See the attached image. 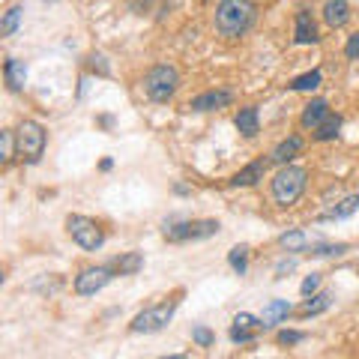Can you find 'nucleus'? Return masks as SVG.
I'll return each instance as SVG.
<instances>
[{"label":"nucleus","instance_id":"1","mask_svg":"<svg viewBox=\"0 0 359 359\" xmlns=\"http://www.w3.org/2000/svg\"><path fill=\"white\" fill-rule=\"evenodd\" d=\"M255 15H257L255 0H219L212 25H216L219 36L240 39L243 33H249V27L255 25Z\"/></svg>","mask_w":359,"mask_h":359},{"label":"nucleus","instance_id":"2","mask_svg":"<svg viewBox=\"0 0 359 359\" xmlns=\"http://www.w3.org/2000/svg\"><path fill=\"white\" fill-rule=\"evenodd\" d=\"M306 183H309L306 168L285 165L282 171L273 177V183H269V189H273V201L278 207H294L297 201L302 198V192H306Z\"/></svg>","mask_w":359,"mask_h":359},{"label":"nucleus","instance_id":"3","mask_svg":"<svg viewBox=\"0 0 359 359\" xmlns=\"http://www.w3.org/2000/svg\"><path fill=\"white\" fill-rule=\"evenodd\" d=\"M45 147H48V132H45L42 123L21 120L18 129H15V153H18V159L25 165H36L45 156Z\"/></svg>","mask_w":359,"mask_h":359},{"label":"nucleus","instance_id":"4","mask_svg":"<svg viewBox=\"0 0 359 359\" xmlns=\"http://www.w3.org/2000/svg\"><path fill=\"white\" fill-rule=\"evenodd\" d=\"M177 90H180V72L174 66L159 63L144 75V93H147L153 102H171Z\"/></svg>","mask_w":359,"mask_h":359},{"label":"nucleus","instance_id":"5","mask_svg":"<svg viewBox=\"0 0 359 359\" xmlns=\"http://www.w3.org/2000/svg\"><path fill=\"white\" fill-rule=\"evenodd\" d=\"M66 231L84 252H99L105 245V228L90 216H66Z\"/></svg>","mask_w":359,"mask_h":359},{"label":"nucleus","instance_id":"6","mask_svg":"<svg viewBox=\"0 0 359 359\" xmlns=\"http://www.w3.org/2000/svg\"><path fill=\"white\" fill-rule=\"evenodd\" d=\"M222 224L216 219H192V222H171L165 224V237L171 243H186V240H204L219 233Z\"/></svg>","mask_w":359,"mask_h":359},{"label":"nucleus","instance_id":"7","mask_svg":"<svg viewBox=\"0 0 359 359\" xmlns=\"http://www.w3.org/2000/svg\"><path fill=\"white\" fill-rule=\"evenodd\" d=\"M174 311H177V299L144 309L141 314H135L132 318V332H159V330H165L168 323H171Z\"/></svg>","mask_w":359,"mask_h":359},{"label":"nucleus","instance_id":"8","mask_svg":"<svg viewBox=\"0 0 359 359\" xmlns=\"http://www.w3.org/2000/svg\"><path fill=\"white\" fill-rule=\"evenodd\" d=\"M117 276V269L111 264H102V266H87L81 276H75V294L78 297H93L99 294L111 278Z\"/></svg>","mask_w":359,"mask_h":359},{"label":"nucleus","instance_id":"9","mask_svg":"<svg viewBox=\"0 0 359 359\" xmlns=\"http://www.w3.org/2000/svg\"><path fill=\"white\" fill-rule=\"evenodd\" d=\"M233 102V93L231 90H207V93H201L192 99V111H222Z\"/></svg>","mask_w":359,"mask_h":359},{"label":"nucleus","instance_id":"10","mask_svg":"<svg viewBox=\"0 0 359 359\" xmlns=\"http://www.w3.org/2000/svg\"><path fill=\"white\" fill-rule=\"evenodd\" d=\"M302 150V138L299 135H290V138H285V141H278L276 144V150L269 153V162H276V165H290L297 159V153Z\"/></svg>","mask_w":359,"mask_h":359},{"label":"nucleus","instance_id":"11","mask_svg":"<svg viewBox=\"0 0 359 359\" xmlns=\"http://www.w3.org/2000/svg\"><path fill=\"white\" fill-rule=\"evenodd\" d=\"M4 75H6V87L13 90V93L25 90V84H27V66H25V60L9 57V60L4 63Z\"/></svg>","mask_w":359,"mask_h":359},{"label":"nucleus","instance_id":"12","mask_svg":"<svg viewBox=\"0 0 359 359\" xmlns=\"http://www.w3.org/2000/svg\"><path fill=\"white\" fill-rule=\"evenodd\" d=\"M327 117H330V102H327V99H314V102H309L306 111H302L299 123H302L306 129H318Z\"/></svg>","mask_w":359,"mask_h":359},{"label":"nucleus","instance_id":"13","mask_svg":"<svg viewBox=\"0 0 359 359\" xmlns=\"http://www.w3.org/2000/svg\"><path fill=\"white\" fill-rule=\"evenodd\" d=\"M294 39L297 45H311V42H318V25H314V18L311 13H297V27H294Z\"/></svg>","mask_w":359,"mask_h":359},{"label":"nucleus","instance_id":"14","mask_svg":"<svg viewBox=\"0 0 359 359\" xmlns=\"http://www.w3.org/2000/svg\"><path fill=\"white\" fill-rule=\"evenodd\" d=\"M347 18H351L347 0H327V4H323V21H327L330 27H344Z\"/></svg>","mask_w":359,"mask_h":359},{"label":"nucleus","instance_id":"15","mask_svg":"<svg viewBox=\"0 0 359 359\" xmlns=\"http://www.w3.org/2000/svg\"><path fill=\"white\" fill-rule=\"evenodd\" d=\"M264 174H266V162L257 159V162H252V165H245L243 171L233 174V177H231V186H255L257 180H264Z\"/></svg>","mask_w":359,"mask_h":359},{"label":"nucleus","instance_id":"16","mask_svg":"<svg viewBox=\"0 0 359 359\" xmlns=\"http://www.w3.org/2000/svg\"><path fill=\"white\" fill-rule=\"evenodd\" d=\"M359 210V195H347V198H341L339 204H335L332 210H327V212H320V222H332V219H347V216H353V212Z\"/></svg>","mask_w":359,"mask_h":359},{"label":"nucleus","instance_id":"17","mask_svg":"<svg viewBox=\"0 0 359 359\" xmlns=\"http://www.w3.org/2000/svg\"><path fill=\"white\" fill-rule=\"evenodd\" d=\"M287 314H290V302H287V299H269L266 306H264L261 320H264V327H273V323L285 320Z\"/></svg>","mask_w":359,"mask_h":359},{"label":"nucleus","instance_id":"18","mask_svg":"<svg viewBox=\"0 0 359 359\" xmlns=\"http://www.w3.org/2000/svg\"><path fill=\"white\" fill-rule=\"evenodd\" d=\"M111 266L117 269V276H135V273H138V269L144 266V255H138V252H126V255L114 257V261H111Z\"/></svg>","mask_w":359,"mask_h":359},{"label":"nucleus","instance_id":"19","mask_svg":"<svg viewBox=\"0 0 359 359\" xmlns=\"http://www.w3.org/2000/svg\"><path fill=\"white\" fill-rule=\"evenodd\" d=\"M237 129L245 135V138H255L257 132H261V126H257V108L249 105V108H240V114H237Z\"/></svg>","mask_w":359,"mask_h":359},{"label":"nucleus","instance_id":"20","mask_svg":"<svg viewBox=\"0 0 359 359\" xmlns=\"http://www.w3.org/2000/svg\"><path fill=\"white\" fill-rule=\"evenodd\" d=\"M21 15H25V6L21 4H13L4 13V18H0V36H13V33L18 30V25H21Z\"/></svg>","mask_w":359,"mask_h":359},{"label":"nucleus","instance_id":"21","mask_svg":"<svg viewBox=\"0 0 359 359\" xmlns=\"http://www.w3.org/2000/svg\"><path fill=\"white\" fill-rule=\"evenodd\" d=\"M339 129H341V117L339 114H330L318 129H314V138H318V141H332L335 135H339Z\"/></svg>","mask_w":359,"mask_h":359},{"label":"nucleus","instance_id":"22","mask_svg":"<svg viewBox=\"0 0 359 359\" xmlns=\"http://www.w3.org/2000/svg\"><path fill=\"white\" fill-rule=\"evenodd\" d=\"M278 243H282L287 252H306L309 249V237L302 231H287V233H282Z\"/></svg>","mask_w":359,"mask_h":359},{"label":"nucleus","instance_id":"23","mask_svg":"<svg viewBox=\"0 0 359 359\" xmlns=\"http://www.w3.org/2000/svg\"><path fill=\"white\" fill-rule=\"evenodd\" d=\"M330 302H332V294L330 290H323V294L318 297H311L306 306H302V318H309V314H320V311H327L330 309Z\"/></svg>","mask_w":359,"mask_h":359},{"label":"nucleus","instance_id":"24","mask_svg":"<svg viewBox=\"0 0 359 359\" xmlns=\"http://www.w3.org/2000/svg\"><path fill=\"white\" fill-rule=\"evenodd\" d=\"M320 81H323L320 69H311V72H306V75L294 78V81H290V90H314V87H320Z\"/></svg>","mask_w":359,"mask_h":359},{"label":"nucleus","instance_id":"25","mask_svg":"<svg viewBox=\"0 0 359 359\" xmlns=\"http://www.w3.org/2000/svg\"><path fill=\"white\" fill-rule=\"evenodd\" d=\"M228 261H231V266L243 276V273H245V266H249V245H233L231 255H228Z\"/></svg>","mask_w":359,"mask_h":359},{"label":"nucleus","instance_id":"26","mask_svg":"<svg viewBox=\"0 0 359 359\" xmlns=\"http://www.w3.org/2000/svg\"><path fill=\"white\" fill-rule=\"evenodd\" d=\"M233 327H237V330H249V332L266 330V327H264V320H261V318H255V314H249V311H240L237 318H233Z\"/></svg>","mask_w":359,"mask_h":359},{"label":"nucleus","instance_id":"27","mask_svg":"<svg viewBox=\"0 0 359 359\" xmlns=\"http://www.w3.org/2000/svg\"><path fill=\"white\" fill-rule=\"evenodd\" d=\"M0 144H4V150H0V159H4V165L13 159V150H15V132H9L4 129L0 132Z\"/></svg>","mask_w":359,"mask_h":359},{"label":"nucleus","instance_id":"28","mask_svg":"<svg viewBox=\"0 0 359 359\" xmlns=\"http://www.w3.org/2000/svg\"><path fill=\"white\" fill-rule=\"evenodd\" d=\"M192 341L201 344V347H210L212 341H216V335H212L207 327H195V330H192Z\"/></svg>","mask_w":359,"mask_h":359},{"label":"nucleus","instance_id":"29","mask_svg":"<svg viewBox=\"0 0 359 359\" xmlns=\"http://www.w3.org/2000/svg\"><path fill=\"white\" fill-rule=\"evenodd\" d=\"M302 339H306V332H294V330L278 332V344H299Z\"/></svg>","mask_w":359,"mask_h":359},{"label":"nucleus","instance_id":"30","mask_svg":"<svg viewBox=\"0 0 359 359\" xmlns=\"http://www.w3.org/2000/svg\"><path fill=\"white\" fill-rule=\"evenodd\" d=\"M318 287H320V276H318V273H311V276L306 278V282H302V287H299V290H302V297H311Z\"/></svg>","mask_w":359,"mask_h":359},{"label":"nucleus","instance_id":"31","mask_svg":"<svg viewBox=\"0 0 359 359\" xmlns=\"http://www.w3.org/2000/svg\"><path fill=\"white\" fill-rule=\"evenodd\" d=\"M344 54H347V60H356V57H359V30L353 33L351 39H347V45H344Z\"/></svg>","mask_w":359,"mask_h":359},{"label":"nucleus","instance_id":"32","mask_svg":"<svg viewBox=\"0 0 359 359\" xmlns=\"http://www.w3.org/2000/svg\"><path fill=\"white\" fill-rule=\"evenodd\" d=\"M231 339H233V341H252V339H255V332H249V330H237V327H233V330H231Z\"/></svg>","mask_w":359,"mask_h":359},{"label":"nucleus","instance_id":"33","mask_svg":"<svg viewBox=\"0 0 359 359\" xmlns=\"http://www.w3.org/2000/svg\"><path fill=\"white\" fill-rule=\"evenodd\" d=\"M162 359H189L186 353H174V356H162Z\"/></svg>","mask_w":359,"mask_h":359}]
</instances>
